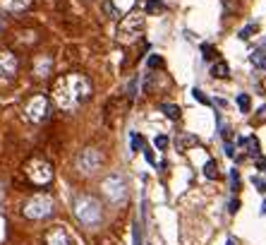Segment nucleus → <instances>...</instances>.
Segmentation results:
<instances>
[{
    "label": "nucleus",
    "mask_w": 266,
    "mask_h": 245,
    "mask_svg": "<svg viewBox=\"0 0 266 245\" xmlns=\"http://www.w3.org/2000/svg\"><path fill=\"white\" fill-rule=\"evenodd\" d=\"M237 209H240V202H237V200H233V202H231V214H235Z\"/></svg>",
    "instance_id": "c756f323"
},
{
    "label": "nucleus",
    "mask_w": 266,
    "mask_h": 245,
    "mask_svg": "<svg viewBox=\"0 0 266 245\" xmlns=\"http://www.w3.org/2000/svg\"><path fill=\"white\" fill-rule=\"evenodd\" d=\"M51 65H53V60H51V58H41V60L36 63V68H34L36 77H48V72H51Z\"/></svg>",
    "instance_id": "ddd939ff"
},
{
    "label": "nucleus",
    "mask_w": 266,
    "mask_h": 245,
    "mask_svg": "<svg viewBox=\"0 0 266 245\" xmlns=\"http://www.w3.org/2000/svg\"><path fill=\"white\" fill-rule=\"evenodd\" d=\"M142 29H144V15L132 12V15H127V17L120 22V27H118V38H120L123 43H132V41H137V38L142 36Z\"/></svg>",
    "instance_id": "39448f33"
},
{
    "label": "nucleus",
    "mask_w": 266,
    "mask_h": 245,
    "mask_svg": "<svg viewBox=\"0 0 266 245\" xmlns=\"http://www.w3.org/2000/svg\"><path fill=\"white\" fill-rule=\"evenodd\" d=\"M262 214H266V200H264V205H262Z\"/></svg>",
    "instance_id": "2f4dec72"
},
{
    "label": "nucleus",
    "mask_w": 266,
    "mask_h": 245,
    "mask_svg": "<svg viewBox=\"0 0 266 245\" xmlns=\"http://www.w3.org/2000/svg\"><path fill=\"white\" fill-rule=\"evenodd\" d=\"M154 144H156V149H166V147H168V137H166V135H159V137L154 140Z\"/></svg>",
    "instance_id": "5701e85b"
},
{
    "label": "nucleus",
    "mask_w": 266,
    "mask_h": 245,
    "mask_svg": "<svg viewBox=\"0 0 266 245\" xmlns=\"http://www.w3.org/2000/svg\"><path fill=\"white\" fill-rule=\"evenodd\" d=\"M204 175H206L209 180H216V178H218V164H216L213 159L206 161V166H204Z\"/></svg>",
    "instance_id": "2eb2a0df"
},
{
    "label": "nucleus",
    "mask_w": 266,
    "mask_h": 245,
    "mask_svg": "<svg viewBox=\"0 0 266 245\" xmlns=\"http://www.w3.org/2000/svg\"><path fill=\"white\" fill-rule=\"evenodd\" d=\"M192 96H195V99L199 101V104H204V106H209V104H211V99H209V96L204 94L201 89H195V92H192Z\"/></svg>",
    "instance_id": "412c9836"
},
{
    "label": "nucleus",
    "mask_w": 266,
    "mask_h": 245,
    "mask_svg": "<svg viewBox=\"0 0 266 245\" xmlns=\"http://www.w3.org/2000/svg\"><path fill=\"white\" fill-rule=\"evenodd\" d=\"M134 245H142V238H139V224L134 226Z\"/></svg>",
    "instance_id": "bb28decb"
},
{
    "label": "nucleus",
    "mask_w": 266,
    "mask_h": 245,
    "mask_svg": "<svg viewBox=\"0 0 266 245\" xmlns=\"http://www.w3.org/2000/svg\"><path fill=\"white\" fill-rule=\"evenodd\" d=\"M211 75L213 77H221V79H226V77L231 75V68H228V63H226V60H218V63H213Z\"/></svg>",
    "instance_id": "4468645a"
},
{
    "label": "nucleus",
    "mask_w": 266,
    "mask_h": 245,
    "mask_svg": "<svg viewBox=\"0 0 266 245\" xmlns=\"http://www.w3.org/2000/svg\"><path fill=\"white\" fill-rule=\"evenodd\" d=\"M17 75V58L10 51H0V79H12Z\"/></svg>",
    "instance_id": "1a4fd4ad"
},
{
    "label": "nucleus",
    "mask_w": 266,
    "mask_h": 245,
    "mask_svg": "<svg viewBox=\"0 0 266 245\" xmlns=\"http://www.w3.org/2000/svg\"><path fill=\"white\" fill-rule=\"evenodd\" d=\"M163 10H166V5H163L161 0H149V2H146V12H149V15H154V12H163Z\"/></svg>",
    "instance_id": "f3484780"
},
{
    "label": "nucleus",
    "mask_w": 266,
    "mask_h": 245,
    "mask_svg": "<svg viewBox=\"0 0 266 245\" xmlns=\"http://www.w3.org/2000/svg\"><path fill=\"white\" fill-rule=\"evenodd\" d=\"M231 188H233V192L240 190V171L237 169H231Z\"/></svg>",
    "instance_id": "a211bd4d"
},
{
    "label": "nucleus",
    "mask_w": 266,
    "mask_h": 245,
    "mask_svg": "<svg viewBox=\"0 0 266 245\" xmlns=\"http://www.w3.org/2000/svg\"><path fill=\"white\" fill-rule=\"evenodd\" d=\"M249 60H252V65H254V68L266 70V51H264V48H257V51H252Z\"/></svg>",
    "instance_id": "f8f14e48"
},
{
    "label": "nucleus",
    "mask_w": 266,
    "mask_h": 245,
    "mask_svg": "<svg viewBox=\"0 0 266 245\" xmlns=\"http://www.w3.org/2000/svg\"><path fill=\"white\" fill-rule=\"evenodd\" d=\"M252 183L257 185L259 192H266V180H264V178H259V175H257V178H252Z\"/></svg>",
    "instance_id": "a878e982"
},
{
    "label": "nucleus",
    "mask_w": 266,
    "mask_h": 245,
    "mask_svg": "<svg viewBox=\"0 0 266 245\" xmlns=\"http://www.w3.org/2000/svg\"><path fill=\"white\" fill-rule=\"evenodd\" d=\"M0 5L7 12H24L27 7H32V0H0Z\"/></svg>",
    "instance_id": "9b49d317"
},
{
    "label": "nucleus",
    "mask_w": 266,
    "mask_h": 245,
    "mask_svg": "<svg viewBox=\"0 0 266 245\" xmlns=\"http://www.w3.org/2000/svg\"><path fill=\"white\" fill-rule=\"evenodd\" d=\"M24 115H27V120H32V123H43V120L48 118V99L43 94L32 96L29 104L24 106Z\"/></svg>",
    "instance_id": "0eeeda50"
},
{
    "label": "nucleus",
    "mask_w": 266,
    "mask_h": 245,
    "mask_svg": "<svg viewBox=\"0 0 266 245\" xmlns=\"http://www.w3.org/2000/svg\"><path fill=\"white\" fill-rule=\"evenodd\" d=\"M46 245H72V238L63 226H53L46 233Z\"/></svg>",
    "instance_id": "9d476101"
},
{
    "label": "nucleus",
    "mask_w": 266,
    "mask_h": 245,
    "mask_svg": "<svg viewBox=\"0 0 266 245\" xmlns=\"http://www.w3.org/2000/svg\"><path fill=\"white\" fill-rule=\"evenodd\" d=\"M161 111L168 115L170 120H177L180 118V108H177L175 104H161Z\"/></svg>",
    "instance_id": "dca6fc26"
},
{
    "label": "nucleus",
    "mask_w": 266,
    "mask_h": 245,
    "mask_svg": "<svg viewBox=\"0 0 266 245\" xmlns=\"http://www.w3.org/2000/svg\"><path fill=\"white\" fill-rule=\"evenodd\" d=\"M91 96V82L82 72H70L55 79L53 101L60 111H77Z\"/></svg>",
    "instance_id": "f257e3e1"
},
{
    "label": "nucleus",
    "mask_w": 266,
    "mask_h": 245,
    "mask_svg": "<svg viewBox=\"0 0 266 245\" xmlns=\"http://www.w3.org/2000/svg\"><path fill=\"white\" fill-rule=\"evenodd\" d=\"M144 154H146V161H149V164H154V161H156V159H154V151H151V149H144Z\"/></svg>",
    "instance_id": "c85d7f7f"
},
{
    "label": "nucleus",
    "mask_w": 266,
    "mask_h": 245,
    "mask_svg": "<svg viewBox=\"0 0 266 245\" xmlns=\"http://www.w3.org/2000/svg\"><path fill=\"white\" fill-rule=\"evenodd\" d=\"M53 197L51 195H46V192H38V195H34L32 200H27V205H24V216L27 219H34V221H38V219H48L51 214H53Z\"/></svg>",
    "instance_id": "7ed1b4c3"
},
{
    "label": "nucleus",
    "mask_w": 266,
    "mask_h": 245,
    "mask_svg": "<svg viewBox=\"0 0 266 245\" xmlns=\"http://www.w3.org/2000/svg\"><path fill=\"white\" fill-rule=\"evenodd\" d=\"M142 144H144V140L139 137V135H134V132H132V149L139 151V149H142Z\"/></svg>",
    "instance_id": "b1692460"
},
{
    "label": "nucleus",
    "mask_w": 266,
    "mask_h": 245,
    "mask_svg": "<svg viewBox=\"0 0 266 245\" xmlns=\"http://www.w3.org/2000/svg\"><path fill=\"white\" fill-rule=\"evenodd\" d=\"M24 173H27V178L34 185H48L53 180V166L46 159H32V161H27Z\"/></svg>",
    "instance_id": "20e7f679"
},
{
    "label": "nucleus",
    "mask_w": 266,
    "mask_h": 245,
    "mask_svg": "<svg viewBox=\"0 0 266 245\" xmlns=\"http://www.w3.org/2000/svg\"><path fill=\"white\" fill-rule=\"evenodd\" d=\"M242 144H247L249 154H257V151H259V142H257V137H247V140H242Z\"/></svg>",
    "instance_id": "6ab92c4d"
},
{
    "label": "nucleus",
    "mask_w": 266,
    "mask_h": 245,
    "mask_svg": "<svg viewBox=\"0 0 266 245\" xmlns=\"http://www.w3.org/2000/svg\"><path fill=\"white\" fill-rule=\"evenodd\" d=\"M101 164H103V154L99 149H94V147H87V149H82L77 154V169L84 175H94L101 169Z\"/></svg>",
    "instance_id": "423d86ee"
},
{
    "label": "nucleus",
    "mask_w": 266,
    "mask_h": 245,
    "mask_svg": "<svg viewBox=\"0 0 266 245\" xmlns=\"http://www.w3.org/2000/svg\"><path fill=\"white\" fill-rule=\"evenodd\" d=\"M226 245H235V241H233V238H228V243H226Z\"/></svg>",
    "instance_id": "473e14b6"
},
{
    "label": "nucleus",
    "mask_w": 266,
    "mask_h": 245,
    "mask_svg": "<svg viewBox=\"0 0 266 245\" xmlns=\"http://www.w3.org/2000/svg\"><path fill=\"white\" fill-rule=\"evenodd\" d=\"M101 188H103V195H106L110 202H120V200H125V195H127L125 180L120 175H108Z\"/></svg>",
    "instance_id": "6e6552de"
},
{
    "label": "nucleus",
    "mask_w": 266,
    "mask_h": 245,
    "mask_svg": "<svg viewBox=\"0 0 266 245\" xmlns=\"http://www.w3.org/2000/svg\"><path fill=\"white\" fill-rule=\"evenodd\" d=\"M237 106H240V111H242V113H247V111H249V96L247 94L237 96Z\"/></svg>",
    "instance_id": "aec40b11"
},
{
    "label": "nucleus",
    "mask_w": 266,
    "mask_h": 245,
    "mask_svg": "<svg viewBox=\"0 0 266 245\" xmlns=\"http://www.w3.org/2000/svg\"><path fill=\"white\" fill-rule=\"evenodd\" d=\"M201 56L206 58V60H211V58H213V46L204 43V46H201Z\"/></svg>",
    "instance_id": "393cba45"
},
{
    "label": "nucleus",
    "mask_w": 266,
    "mask_h": 245,
    "mask_svg": "<svg viewBox=\"0 0 266 245\" xmlns=\"http://www.w3.org/2000/svg\"><path fill=\"white\" fill-rule=\"evenodd\" d=\"M257 29H259L257 24H249V27H245V29L240 32V38H249L252 34H257Z\"/></svg>",
    "instance_id": "4be33fe9"
},
{
    "label": "nucleus",
    "mask_w": 266,
    "mask_h": 245,
    "mask_svg": "<svg viewBox=\"0 0 266 245\" xmlns=\"http://www.w3.org/2000/svg\"><path fill=\"white\" fill-rule=\"evenodd\" d=\"M74 216L84 224V226H96L103 219V209L101 202L91 195H79L74 197Z\"/></svg>",
    "instance_id": "f03ea898"
},
{
    "label": "nucleus",
    "mask_w": 266,
    "mask_h": 245,
    "mask_svg": "<svg viewBox=\"0 0 266 245\" xmlns=\"http://www.w3.org/2000/svg\"><path fill=\"white\" fill-rule=\"evenodd\" d=\"M149 65H151V68L161 65V58H159V56H151V58H149Z\"/></svg>",
    "instance_id": "cd10ccee"
},
{
    "label": "nucleus",
    "mask_w": 266,
    "mask_h": 245,
    "mask_svg": "<svg viewBox=\"0 0 266 245\" xmlns=\"http://www.w3.org/2000/svg\"><path fill=\"white\" fill-rule=\"evenodd\" d=\"M257 164H259V169H262V171H264V173H266V159H259Z\"/></svg>",
    "instance_id": "7c9ffc66"
}]
</instances>
